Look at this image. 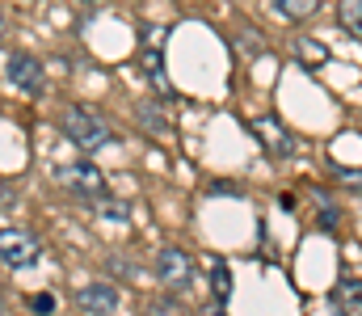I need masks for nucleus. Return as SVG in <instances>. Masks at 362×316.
<instances>
[{
  "label": "nucleus",
  "mask_w": 362,
  "mask_h": 316,
  "mask_svg": "<svg viewBox=\"0 0 362 316\" xmlns=\"http://www.w3.org/2000/svg\"><path fill=\"white\" fill-rule=\"evenodd\" d=\"M270 4L286 17V21H303V17H312V13L320 8V0H270Z\"/></svg>",
  "instance_id": "10"
},
{
  "label": "nucleus",
  "mask_w": 362,
  "mask_h": 316,
  "mask_svg": "<svg viewBox=\"0 0 362 316\" xmlns=\"http://www.w3.org/2000/svg\"><path fill=\"white\" fill-rule=\"evenodd\" d=\"M0 316H4V304H0Z\"/></svg>",
  "instance_id": "23"
},
{
  "label": "nucleus",
  "mask_w": 362,
  "mask_h": 316,
  "mask_svg": "<svg viewBox=\"0 0 362 316\" xmlns=\"http://www.w3.org/2000/svg\"><path fill=\"white\" fill-rule=\"evenodd\" d=\"M253 135L262 139V148L270 152L274 160H291V156H295V135H291L278 118H270V114L253 118Z\"/></svg>",
  "instance_id": "6"
},
{
  "label": "nucleus",
  "mask_w": 362,
  "mask_h": 316,
  "mask_svg": "<svg viewBox=\"0 0 362 316\" xmlns=\"http://www.w3.org/2000/svg\"><path fill=\"white\" fill-rule=\"evenodd\" d=\"M97 211H101V219H110V223L131 215V211H127V203H110V199H101V203H97Z\"/></svg>",
  "instance_id": "16"
},
{
  "label": "nucleus",
  "mask_w": 362,
  "mask_h": 316,
  "mask_svg": "<svg viewBox=\"0 0 362 316\" xmlns=\"http://www.w3.org/2000/svg\"><path fill=\"white\" fill-rule=\"evenodd\" d=\"M135 118H139V127H144V131H152V135H165V131H169V118H165L152 102L135 105Z\"/></svg>",
  "instance_id": "9"
},
{
  "label": "nucleus",
  "mask_w": 362,
  "mask_h": 316,
  "mask_svg": "<svg viewBox=\"0 0 362 316\" xmlns=\"http://www.w3.org/2000/svg\"><path fill=\"white\" fill-rule=\"evenodd\" d=\"M21 4H38V0H21Z\"/></svg>",
  "instance_id": "21"
},
{
  "label": "nucleus",
  "mask_w": 362,
  "mask_h": 316,
  "mask_svg": "<svg viewBox=\"0 0 362 316\" xmlns=\"http://www.w3.org/2000/svg\"><path fill=\"white\" fill-rule=\"evenodd\" d=\"M337 17H341V25H346L354 38H362V0H341V4H337Z\"/></svg>",
  "instance_id": "11"
},
{
  "label": "nucleus",
  "mask_w": 362,
  "mask_h": 316,
  "mask_svg": "<svg viewBox=\"0 0 362 316\" xmlns=\"http://www.w3.org/2000/svg\"><path fill=\"white\" fill-rule=\"evenodd\" d=\"M333 312L337 316H362V283L358 279H341L333 287Z\"/></svg>",
  "instance_id": "8"
},
{
  "label": "nucleus",
  "mask_w": 362,
  "mask_h": 316,
  "mask_svg": "<svg viewBox=\"0 0 362 316\" xmlns=\"http://www.w3.org/2000/svg\"><path fill=\"white\" fill-rule=\"evenodd\" d=\"M232 42H236V51H240V55H249V59L266 51V38H262L257 30H236V34H232Z\"/></svg>",
  "instance_id": "12"
},
{
  "label": "nucleus",
  "mask_w": 362,
  "mask_h": 316,
  "mask_svg": "<svg viewBox=\"0 0 362 316\" xmlns=\"http://www.w3.org/2000/svg\"><path fill=\"white\" fill-rule=\"evenodd\" d=\"M4 76H8L13 89H21V93H30V98H38V93L47 89V68L38 64V55H8Z\"/></svg>",
  "instance_id": "4"
},
{
  "label": "nucleus",
  "mask_w": 362,
  "mask_h": 316,
  "mask_svg": "<svg viewBox=\"0 0 362 316\" xmlns=\"http://www.w3.org/2000/svg\"><path fill=\"white\" fill-rule=\"evenodd\" d=\"M59 131L81 148V152H97V148H105L110 139H114V131H110V122L89 110V105H68L64 114H59Z\"/></svg>",
  "instance_id": "1"
},
{
  "label": "nucleus",
  "mask_w": 362,
  "mask_h": 316,
  "mask_svg": "<svg viewBox=\"0 0 362 316\" xmlns=\"http://www.w3.org/2000/svg\"><path fill=\"white\" fill-rule=\"evenodd\" d=\"M118 287H110V283H93L85 291H76V304L85 308L89 316H114L118 312Z\"/></svg>",
  "instance_id": "7"
},
{
  "label": "nucleus",
  "mask_w": 362,
  "mask_h": 316,
  "mask_svg": "<svg viewBox=\"0 0 362 316\" xmlns=\"http://www.w3.org/2000/svg\"><path fill=\"white\" fill-rule=\"evenodd\" d=\"M0 34H4V13H0Z\"/></svg>",
  "instance_id": "20"
},
{
  "label": "nucleus",
  "mask_w": 362,
  "mask_h": 316,
  "mask_svg": "<svg viewBox=\"0 0 362 316\" xmlns=\"http://www.w3.org/2000/svg\"><path fill=\"white\" fill-rule=\"evenodd\" d=\"M42 257L38 249V236L25 232V228H0V262L13 266V270H25Z\"/></svg>",
  "instance_id": "3"
},
{
  "label": "nucleus",
  "mask_w": 362,
  "mask_h": 316,
  "mask_svg": "<svg viewBox=\"0 0 362 316\" xmlns=\"http://www.w3.org/2000/svg\"><path fill=\"white\" fill-rule=\"evenodd\" d=\"M337 177H341V182H350V186H358V190H362V173H350V169H337Z\"/></svg>",
  "instance_id": "17"
},
{
  "label": "nucleus",
  "mask_w": 362,
  "mask_h": 316,
  "mask_svg": "<svg viewBox=\"0 0 362 316\" xmlns=\"http://www.w3.org/2000/svg\"><path fill=\"white\" fill-rule=\"evenodd\" d=\"M85 4H97V0H85Z\"/></svg>",
  "instance_id": "22"
},
{
  "label": "nucleus",
  "mask_w": 362,
  "mask_h": 316,
  "mask_svg": "<svg viewBox=\"0 0 362 316\" xmlns=\"http://www.w3.org/2000/svg\"><path fill=\"white\" fill-rule=\"evenodd\" d=\"M144 68L152 72L156 93H160V98H169V81H165V68H160V55H156V51H148V55H144Z\"/></svg>",
  "instance_id": "14"
},
{
  "label": "nucleus",
  "mask_w": 362,
  "mask_h": 316,
  "mask_svg": "<svg viewBox=\"0 0 362 316\" xmlns=\"http://www.w3.org/2000/svg\"><path fill=\"white\" fill-rule=\"evenodd\" d=\"M198 316H228V312H223V304L215 300V304H206V308H202V312H198Z\"/></svg>",
  "instance_id": "19"
},
{
  "label": "nucleus",
  "mask_w": 362,
  "mask_h": 316,
  "mask_svg": "<svg viewBox=\"0 0 362 316\" xmlns=\"http://www.w3.org/2000/svg\"><path fill=\"white\" fill-rule=\"evenodd\" d=\"M156 274H160L165 287L185 291V287L194 283V257H189L185 249H177V245H169V249H160V257H156Z\"/></svg>",
  "instance_id": "5"
},
{
  "label": "nucleus",
  "mask_w": 362,
  "mask_h": 316,
  "mask_svg": "<svg viewBox=\"0 0 362 316\" xmlns=\"http://www.w3.org/2000/svg\"><path fill=\"white\" fill-rule=\"evenodd\" d=\"M295 47H299V59H303V64H325V55H329L325 42H312V38H299Z\"/></svg>",
  "instance_id": "15"
},
{
  "label": "nucleus",
  "mask_w": 362,
  "mask_h": 316,
  "mask_svg": "<svg viewBox=\"0 0 362 316\" xmlns=\"http://www.w3.org/2000/svg\"><path fill=\"white\" fill-rule=\"evenodd\" d=\"M211 287H215V300H219V304L232 295V274H228L223 262H215V270H211Z\"/></svg>",
  "instance_id": "13"
},
{
  "label": "nucleus",
  "mask_w": 362,
  "mask_h": 316,
  "mask_svg": "<svg viewBox=\"0 0 362 316\" xmlns=\"http://www.w3.org/2000/svg\"><path fill=\"white\" fill-rule=\"evenodd\" d=\"M34 308H38V312H51V308H55V300H51V295H38V300H34Z\"/></svg>",
  "instance_id": "18"
},
{
  "label": "nucleus",
  "mask_w": 362,
  "mask_h": 316,
  "mask_svg": "<svg viewBox=\"0 0 362 316\" xmlns=\"http://www.w3.org/2000/svg\"><path fill=\"white\" fill-rule=\"evenodd\" d=\"M64 186L76 194V199H85V203H101V199H110V186H105V173L89 165V160H72L68 169H64Z\"/></svg>",
  "instance_id": "2"
}]
</instances>
